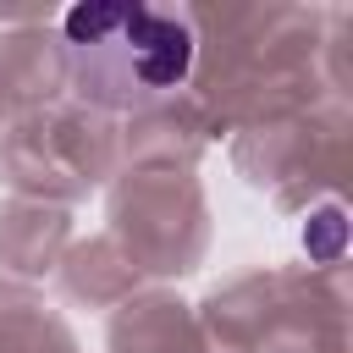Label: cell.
Segmentation results:
<instances>
[{"instance_id": "obj_1", "label": "cell", "mask_w": 353, "mask_h": 353, "mask_svg": "<svg viewBox=\"0 0 353 353\" xmlns=\"http://www.w3.org/2000/svg\"><path fill=\"white\" fill-rule=\"evenodd\" d=\"M66 44L83 94L132 105L171 94L193 66V33L176 17L143 6H77L66 11Z\"/></svg>"}]
</instances>
